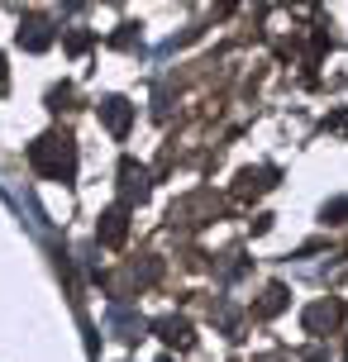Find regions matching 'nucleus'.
Returning <instances> with one entry per match:
<instances>
[{
	"label": "nucleus",
	"mask_w": 348,
	"mask_h": 362,
	"mask_svg": "<svg viewBox=\"0 0 348 362\" xmlns=\"http://www.w3.org/2000/svg\"><path fill=\"white\" fill-rule=\"evenodd\" d=\"M29 163L48 181H72L76 177V148H72L67 134H43V139L29 148Z\"/></svg>",
	"instance_id": "obj_1"
},
{
	"label": "nucleus",
	"mask_w": 348,
	"mask_h": 362,
	"mask_svg": "<svg viewBox=\"0 0 348 362\" xmlns=\"http://www.w3.org/2000/svg\"><path fill=\"white\" fill-rule=\"evenodd\" d=\"M339 320H344V305L339 300H320V305L306 310V334H330Z\"/></svg>",
	"instance_id": "obj_4"
},
{
	"label": "nucleus",
	"mask_w": 348,
	"mask_h": 362,
	"mask_svg": "<svg viewBox=\"0 0 348 362\" xmlns=\"http://www.w3.org/2000/svg\"><path fill=\"white\" fill-rule=\"evenodd\" d=\"M158 334H163L167 344H191V325H186V320H158Z\"/></svg>",
	"instance_id": "obj_9"
},
{
	"label": "nucleus",
	"mask_w": 348,
	"mask_h": 362,
	"mask_svg": "<svg viewBox=\"0 0 348 362\" xmlns=\"http://www.w3.org/2000/svg\"><path fill=\"white\" fill-rule=\"evenodd\" d=\"M0 86H5V53H0Z\"/></svg>",
	"instance_id": "obj_11"
},
{
	"label": "nucleus",
	"mask_w": 348,
	"mask_h": 362,
	"mask_svg": "<svg viewBox=\"0 0 348 362\" xmlns=\"http://www.w3.org/2000/svg\"><path fill=\"white\" fill-rule=\"evenodd\" d=\"M124 234H129V210H124V205L105 210V215H100V224H95V238H100L105 248H120V243H124Z\"/></svg>",
	"instance_id": "obj_3"
},
{
	"label": "nucleus",
	"mask_w": 348,
	"mask_h": 362,
	"mask_svg": "<svg viewBox=\"0 0 348 362\" xmlns=\"http://www.w3.org/2000/svg\"><path fill=\"white\" fill-rule=\"evenodd\" d=\"M120 29H124V34H115V48H134V29H139V24H120Z\"/></svg>",
	"instance_id": "obj_10"
},
{
	"label": "nucleus",
	"mask_w": 348,
	"mask_h": 362,
	"mask_svg": "<svg viewBox=\"0 0 348 362\" xmlns=\"http://www.w3.org/2000/svg\"><path fill=\"white\" fill-rule=\"evenodd\" d=\"M120 177H124V200H134V196L144 200L148 196V172H144V167L124 163V167H120Z\"/></svg>",
	"instance_id": "obj_6"
},
{
	"label": "nucleus",
	"mask_w": 348,
	"mask_h": 362,
	"mask_svg": "<svg viewBox=\"0 0 348 362\" xmlns=\"http://www.w3.org/2000/svg\"><path fill=\"white\" fill-rule=\"evenodd\" d=\"M282 305H286V286H267V291H262V300H257V320H272Z\"/></svg>",
	"instance_id": "obj_8"
},
{
	"label": "nucleus",
	"mask_w": 348,
	"mask_h": 362,
	"mask_svg": "<svg viewBox=\"0 0 348 362\" xmlns=\"http://www.w3.org/2000/svg\"><path fill=\"white\" fill-rule=\"evenodd\" d=\"M272 177H277V172H267V167H257V172H243V177H238V191H243V196H262V191L272 186Z\"/></svg>",
	"instance_id": "obj_7"
},
{
	"label": "nucleus",
	"mask_w": 348,
	"mask_h": 362,
	"mask_svg": "<svg viewBox=\"0 0 348 362\" xmlns=\"http://www.w3.org/2000/svg\"><path fill=\"white\" fill-rule=\"evenodd\" d=\"M100 119H105V129H110L115 139H124L129 124H134V105H129L124 95H105L100 100Z\"/></svg>",
	"instance_id": "obj_2"
},
{
	"label": "nucleus",
	"mask_w": 348,
	"mask_h": 362,
	"mask_svg": "<svg viewBox=\"0 0 348 362\" xmlns=\"http://www.w3.org/2000/svg\"><path fill=\"white\" fill-rule=\"evenodd\" d=\"M53 43V29H48V19L43 15H29L19 24V48H29V53H43Z\"/></svg>",
	"instance_id": "obj_5"
}]
</instances>
